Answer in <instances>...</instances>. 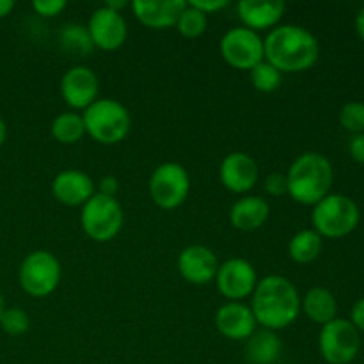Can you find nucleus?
Masks as SVG:
<instances>
[{"label":"nucleus","mask_w":364,"mask_h":364,"mask_svg":"<svg viewBox=\"0 0 364 364\" xmlns=\"http://www.w3.org/2000/svg\"><path fill=\"white\" fill-rule=\"evenodd\" d=\"M188 4L201 11V13H205L206 16H210V14H215L219 11L226 9L230 6V0H191Z\"/></svg>","instance_id":"32"},{"label":"nucleus","mask_w":364,"mask_h":364,"mask_svg":"<svg viewBox=\"0 0 364 364\" xmlns=\"http://www.w3.org/2000/svg\"><path fill=\"white\" fill-rule=\"evenodd\" d=\"M288 196L295 203L315 206L331 194L334 181L333 164L326 155L316 151L302 153L291 162L287 173Z\"/></svg>","instance_id":"3"},{"label":"nucleus","mask_w":364,"mask_h":364,"mask_svg":"<svg viewBox=\"0 0 364 364\" xmlns=\"http://www.w3.org/2000/svg\"><path fill=\"white\" fill-rule=\"evenodd\" d=\"M283 343L276 331L256 329L249 340H245V359L249 364H276L279 359Z\"/></svg>","instance_id":"22"},{"label":"nucleus","mask_w":364,"mask_h":364,"mask_svg":"<svg viewBox=\"0 0 364 364\" xmlns=\"http://www.w3.org/2000/svg\"><path fill=\"white\" fill-rule=\"evenodd\" d=\"M348 151H350V156L355 162L364 164V134L354 135V137H352Z\"/></svg>","instance_id":"34"},{"label":"nucleus","mask_w":364,"mask_h":364,"mask_svg":"<svg viewBox=\"0 0 364 364\" xmlns=\"http://www.w3.org/2000/svg\"><path fill=\"white\" fill-rule=\"evenodd\" d=\"M0 327L9 336H21L31 327V318L27 311L21 308H6V311L0 316Z\"/></svg>","instance_id":"28"},{"label":"nucleus","mask_w":364,"mask_h":364,"mask_svg":"<svg viewBox=\"0 0 364 364\" xmlns=\"http://www.w3.org/2000/svg\"><path fill=\"white\" fill-rule=\"evenodd\" d=\"M350 322L355 329L363 331L364 333V297L359 299V301L354 304V308H352Z\"/></svg>","instance_id":"35"},{"label":"nucleus","mask_w":364,"mask_h":364,"mask_svg":"<svg viewBox=\"0 0 364 364\" xmlns=\"http://www.w3.org/2000/svg\"><path fill=\"white\" fill-rule=\"evenodd\" d=\"M4 311H6V301H4V295L0 291V316H2Z\"/></svg>","instance_id":"40"},{"label":"nucleus","mask_w":364,"mask_h":364,"mask_svg":"<svg viewBox=\"0 0 364 364\" xmlns=\"http://www.w3.org/2000/svg\"><path fill=\"white\" fill-rule=\"evenodd\" d=\"M6 139H7V127H6V123H4L2 117H0V148L4 146Z\"/></svg>","instance_id":"39"},{"label":"nucleus","mask_w":364,"mask_h":364,"mask_svg":"<svg viewBox=\"0 0 364 364\" xmlns=\"http://www.w3.org/2000/svg\"><path fill=\"white\" fill-rule=\"evenodd\" d=\"M149 198L159 208L176 210L191 192V176L178 162H164L151 173L148 183Z\"/></svg>","instance_id":"8"},{"label":"nucleus","mask_w":364,"mask_h":364,"mask_svg":"<svg viewBox=\"0 0 364 364\" xmlns=\"http://www.w3.org/2000/svg\"><path fill=\"white\" fill-rule=\"evenodd\" d=\"M361 220L354 199L343 194H329L313 206V230L322 238H343L350 235Z\"/></svg>","instance_id":"5"},{"label":"nucleus","mask_w":364,"mask_h":364,"mask_svg":"<svg viewBox=\"0 0 364 364\" xmlns=\"http://www.w3.org/2000/svg\"><path fill=\"white\" fill-rule=\"evenodd\" d=\"M219 178L224 188L233 194H245L258 183L259 169L256 160L245 151H233L220 162Z\"/></svg>","instance_id":"14"},{"label":"nucleus","mask_w":364,"mask_h":364,"mask_svg":"<svg viewBox=\"0 0 364 364\" xmlns=\"http://www.w3.org/2000/svg\"><path fill=\"white\" fill-rule=\"evenodd\" d=\"M220 57L235 70L251 71L256 64L265 60L263 38L258 32L245 27H233L220 39Z\"/></svg>","instance_id":"10"},{"label":"nucleus","mask_w":364,"mask_h":364,"mask_svg":"<svg viewBox=\"0 0 364 364\" xmlns=\"http://www.w3.org/2000/svg\"><path fill=\"white\" fill-rule=\"evenodd\" d=\"M32 9L41 18H53L59 16L66 9V2L64 0H34Z\"/></svg>","instance_id":"31"},{"label":"nucleus","mask_w":364,"mask_h":364,"mask_svg":"<svg viewBox=\"0 0 364 364\" xmlns=\"http://www.w3.org/2000/svg\"><path fill=\"white\" fill-rule=\"evenodd\" d=\"M355 28H358V34L359 38L364 41V6L359 9L358 18H355Z\"/></svg>","instance_id":"37"},{"label":"nucleus","mask_w":364,"mask_h":364,"mask_svg":"<svg viewBox=\"0 0 364 364\" xmlns=\"http://www.w3.org/2000/svg\"><path fill=\"white\" fill-rule=\"evenodd\" d=\"M100 78L84 64L70 68L60 78V96L64 103L75 110H85L98 100Z\"/></svg>","instance_id":"13"},{"label":"nucleus","mask_w":364,"mask_h":364,"mask_svg":"<svg viewBox=\"0 0 364 364\" xmlns=\"http://www.w3.org/2000/svg\"><path fill=\"white\" fill-rule=\"evenodd\" d=\"M301 313H304L311 322L318 326L333 322L338 318V302L333 291L323 287H315L306 291L304 297H301Z\"/></svg>","instance_id":"21"},{"label":"nucleus","mask_w":364,"mask_h":364,"mask_svg":"<svg viewBox=\"0 0 364 364\" xmlns=\"http://www.w3.org/2000/svg\"><path fill=\"white\" fill-rule=\"evenodd\" d=\"M263 188L272 198H281L288 194V180L287 173H270L263 181Z\"/></svg>","instance_id":"30"},{"label":"nucleus","mask_w":364,"mask_h":364,"mask_svg":"<svg viewBox=\"0 0 364 364\" xmlns=\"http://www.w3.org/2000/svg\"><path fill=\"white\" fill-rule=\"evenodd\" d=\"M21 290L34 299L52 295L60 283V263L50 251H32L25 256L18 270Z\"/></svg>","instance_id":"7"},{"label":"nucleus","mask_w":364,"mask_h":364,"mask_svg":"<svg viewBox=\"0 0 364 364\" xmlns=\"http://www.w3.org/2000/svg\"><path fill=\"white\" fill-rule=\"evenodd\" d=\"M82 119L85 124V135L103 146L123 142L132 128L130 112L114 98H98L84 110Z\"/></svg>","instance_id":"4"},{"label":"nucleus","mask_w":364,"mask_h":364,"mask_svg":"<svg viewBox=\"0 0 364 364\" xmlns=\"http://www.w3.org/2000/svg\"><path fill=\"white\" fill-rule=\"evenodd\" d=\"M185 6H187L185 0H134L130 4L134 16L144 27L153 31L176 27V21Z\"/></svg>","instance_id":"18"},{"label":"nucleus","mask_w":364,"mask_h":364,"mask_svg":"<svg viewBox=\"0 0 364 364\" xmlns=\"http://www.w3.org/2000/svg\"><path fill=\"white\" fill-rule=\"evenodd\" d=\"M251 309L262 329L283 331L301 315V295L288 277L267 276L258 281L251 295Z\"/></svg>","instance_id":"1"},{"label":"nucleus","mask_w":364,"mask_h":364,"mask_svg":"<svg viewBox=\"0 0 364 364\" xmlns=\"http://www.w3.org/2000/svg\"><path fill=\"white\" fill-rule=\"evenodd\" d=\"M340 124L350 134H364V103L350 102L340 110Z\"/></svg>","instance_id":"29"},{"label":"nucleus","mask_w":364,"mask_h":364,"mask_svg":"<svg viewBox=\"0 0 364 364\" xmlns=\"http://www.w3.org/2000/svg\"><path fill=\"white\" fill-rule=\"evenodd\" d=\"M219 265L215 252L201 244L188 245L178 256V272L187 283L196 287H203L215 279Z\"/></svg>","instance_id":"15"},{"label":"nucleus","mask_w":364,"mask_h":364,"mask_svg":"<svg viewBox=\"0 0 364 364\" xmlns=\"http://www.w3.org/2000/svg\"><path fill=\"white\" fill-rule=\"evenodd\" d=\"M215 287L228 302H242L249 299L258 284L256 269L244 258H230L220 263L215 274Z\"/></svg>","instance_id":"11"},{"label":"nucleus","mask_w":364,"mask_h":364,"mask_svg":"<svg viewBox=\"0 0 364 364\" xmlns=\"http://www.w3.org/2000/svg\"><path fill=\"white\" fill-rule=\"evenodd\" d=\"M80 224L84 233L91 240L110 242L119 235L124 224V213L116 198H107L96 192L84 206L80 213Z\"/></svg>","instance_id":"6"},{"label":"nucleus","mask_w":364,"mask_h":364,"mask_svg":"<svg viewBox=\"0 0 364 364\" xmlns=\"http://www.w3.org/2000/svg\"><path fill=\"white\" fill-rule=\"evenodd\" d=\"M52 194L64 206H84L96 194V183L84 171L66 169L53 178Z\"/></svg>","instance_id":"17"},{"label":"nucleus","mask_w":364,"mask_h":364,"mask_svg":"<svg viewBox=\"0 0 364 364\" xmlns=\"http://www.w3.org/2000/svg\"><path fill=\"white\" fill-rule=\"evenodd\" d=\"M287 4L283 0H242L237 6L242 27L255 32L272 31L284 16Z\"/></svg>","instance_id":"19"},{"label":"nucleus","mask_w":364,"mask_h":364,"mask_svg":"<svg viewBox=\"0 0 364 364\" xmlns=\"http://www.w3.org/2000/svg\"><path fill=\"white\" fill-rule=\"evenodd\" d=\"M249 75H251L252 87L259 92H274L276 89H279L281 82H283V73L270 63H267V60L256 64L249 71Z\"/></svg>","instance_id":"27"},{"label":"nucleus","mask_w":364,"mask_h":364,"mask_svg":"<svg viewBox=\"0 0 364 364\" xmlns=\"http://www.w3.org/2000/svg\"><path fill=\"white\" fill-rule=\"evenodd\" d=\"M59 41L64 52L73 53V55H87L95 48L87 27L80 23L64 25L59 34Z\"/></svg>","instance_id":"25"},{"label":"nucleus","mask_w":364,"mask_h":364,"mask_svg":"<svg viewBox=\"0 0 364 364\" xmlns=\"http://www.w3.org/2000/svg\"><path fill=\"white\" fill-rule=\"evenodd\" d=\"M361 338L350 320L334 318L322 326L318 334V350L327 364H350L359 354Z\"/></svg>","instance_id":"9"},{"label":"nucleus","mask_w":364,"mask_h":364,"mask_svg":"<svg viewBox=\"0 0 364 364\" xmlns=\"http://www.w3.org/2000/svg\"><path fill=\"white\" fill-rule=\"evenodd\" d=\"M117 191H119V181L114 176H103L98 181V194L107 196V198H116Z\"/></svg>","instance_id":"33"},{"label":"nucleus","mask_w":364,"mask_h":364,"mask_svg":"<svg viewBox=\"0 0 364 364\" xmlns=\"http://www.w3.org/2000/svg\"><path fill=\"white\" fill-rule=\"evenodd\" d=\"M215 327L228 340L245 341L258 329V323L249 304L224 302L215 313Z\"/></svg>","instance_id":"16"},{"label":"nucleus","mask_w":364,"mask_h":364,"mask_svg":"<svg viewBox=\"0 0 364 364\" xmlns=\"http://www.w3.org/2000/svg\"><path fill=\"white\" fill-rule=\"evenodd\" d=\"M270 217V205L262 196H244L230 210L231 226L244 233H252L265 226Z\"/></svg>","instance_id":"20"},{"label":"nucleus","mask_w":364,"mask_h":364,"mask_svg":"<svg viewBox=\"0 0 364 364\" xmlns=\"http://www.w3.org/2000/svg\"><path fill=\"white\" fill-rule=\"evenodd\" d=\"M87 32L95 48L103 52H114L119 50L127 43L128 23L121 13L102 6L91 14L87 21Z\"/></svg>","instance_id":"12"},{"label":"nucleus","mask_w":364,"mask_h":364,"mask_svg":"<svg viewBox=\"0 0 364 364\" xmlns=\"http://www.w3.org/2000/svg\"><path fill=\"white\" fill-rule=\"evenodd\" d=\"M206 27H208V16L187 2V6L181 11L180 18H178L176 21L178 32H180L183 38L196 39L199 38V36L205 34Z\"/></svg>","instance_id":"26"},{"label":"nucleus","mask_w":364,"mask_h":364,"mask_svg":"<svg viewBox=\"0 0 364 364\" xmlns=\"http://www.w3.org/2000/svg\"><path fill=\"white\" fill-rule=\"evenodd\" d=\"M265 60L281 73H302L320 57L318 39L301 25H277L263 39Z\"/></svg>","instance_id":"2"},{"label":"nucleus","mask_w":364,"mask_h":364,"mask_svg":"<svg viewBox=\"0 0 364 364\" xmlns=\"http://www.w3.org/2000/svg\"><path fill=\"white\" fill-rule=\"evenodd\" d=\"M323 249V238L315 230H302L288 242V256L295 263L308 265L320 256Z\"/></svg>","instance_id":"23"},{"label":"nucleus","mask_w":364,"mask_h":364,"mask_svg":"<svg viewBox=\"0 0 364 364\" xmlns=\"http://www.w3.org/2000/svg\"><path fill=\"white\" fill-rule=\"evenodd\" d=\"M50 132H52V137L59 144H77L85 135V124L84 119H82V114L73 112V110L59 114L53 119Z\"/></svg>","instance_id":"24"},{"label":"nucleus","mask_w":364,"mask_h":364,"mask_svg":"<svg viewBox=\"0 0 364 364\" xmlns=\"http://www.w3.org/2000/svg\"><path fill=\"white\" fill-rule=\"evenodd\" d=\"M105 7L116 11V13H121L127 7V2L124 0H109V2H105Z\"/></svg>","instance_id":"38"},{"label":"nucleus","mask_w":364,"mask_h":364,"mask_svg":"<svg viewBox=\"0 0 364 364\" xmlns=\"http://www.w3.org/2000/svg\"><path fill=\"white\" fill-rule=\"evenodd\" d=\"M14 6H16V4H14L13 0H0V20L9 16V14L13 13Z\"/></svg>","instance_id":"36"}]
</instances>
